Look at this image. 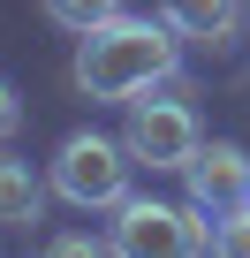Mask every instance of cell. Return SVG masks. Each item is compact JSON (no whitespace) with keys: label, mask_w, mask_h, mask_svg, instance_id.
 Wrapping results in <instances>:
<instances>
[{"label":"cell","mask_w":250,"mask_h":258,"mask_svg":"<svg viewBox=\"0 0 250 258\" xmlns=\"http://www.w3.org/2000/svg\"><path fill=\"white\" fill-rule=\"evenodd\" d=\"M175 46L182 31L159 16H106L76 46V91L84 99H137L152 84H175Z\"/></svg>","instance_id":"obj_1"},{"label":"cell","mask_w":250,"mask_h":258,"mask_svg":"<svg viewBox=\"0 0 250 258\" xmlns=\"http://www.w3.org/2000/svg\"><path fill=\"white\" fill-rule=\"evenodd\" d=\"M114 258H205V220L197 205H159V198H121L114 205Z\"/></svg>","instance_id":"obj_2"},{"label":"cell","mask_w":250,"mask_h":258,"mask_svg":"<svg viewBox=\"0 0 250 258\" xmlns=\"http://www.w3.org/2000/svg\"><path fill=\"white\" fill-rule=\"evenodd\" d=\"M129 145H114V137H99V129H76V137L53 152V190L68 198V205H121L129 198Z\"/></svg>","instance_id":"obj_3"},{"label":"cell","mask_w":250,"mask_h":258,"mask_svg":"<svg viewBox=\"0 0 250 258\" xmlns=\"http://www.w3.org/2000/svg\"><path fill=\"white\" fill-rule=\"evenodd\" d=\"M129 160L137 167H152V175H175V167H190V152L205 145L197 137V114L182 106V99H129Z\"/></svg>","instance_id":"obj_4"},{"label":"cell","mask_w":250,"mask_h":258,"mask_svg":"<svg viewBox=\"0 0 250 258\" xmlns=\"http://www.w3.org/2000/svg\"><path fill=\"white\" fill-rule=\"evenodd\" d=\"M182 175H190V205L212 213V220H227V213L250 205V152L242 145H197Z\"/></svg>","instance_id":"obj_5"},{"label":"cell","mask_w":250,"mask_h":258,"mask_svg":"<svg viewBox=\"0 0 250 258\" xmlns=\"http://www.w3.org/2000/svg\"><path fill=\"white\" fill-rule=\"evenodd\" d=\"M167 23H175L182 38L220 46V38H235V0H167Z\"/></svg>","instance_id":"obj_6"},{"label":"cell","mask_w":250,"mask_h":258,"mask_svg":"<svg viewBox=\"0 0 250 258\" xmlns=\"http://www.w3.org/2000/svg\"><path fill=\"white\" fill-rule=\"evenodd\" d=\"M38 205H46L38 175H31L23 160H0V228H31V220H38Z\"/></svg>","instance_id":"obj_7"},{"label":"cell","mask_w":250,"mask_h":258,"mask_svg":"<svg viewBox=\"0 0 250 258\" xmlns=\"http://www.w3.org/2000/svg\"><path fill=\"white\" fill-rule=\"evenodd\" d=\"M46 16H53V23H68V31H91V23L121 16V0H46Z\"/></svg>","instance_id":"obj_8"},{"label":"cell","mask_w":250,"mask_h":258,"mask_svg":"<svg viewBox=\"0 0 250 258\" xmlns=\"http://www.w3.org/2000/svg\"><path fill=\"white\" fill-rule=\"evenodd\" d=\"M212 258H250V205L220 220V235H212Z\"/></svg>","instance_id":"obj_9"},{"label":"cell","mask_w":250,"mask_h":258,"mask_svg":"<svg viewBox=\"0 0 250 258\" xmlns=\"http://www.w3.org/2000/svg\"><path fill=\"white\" fill-rule=\"evenodd\" d=\"M46 258H114L106 243H91V235H53L46 243Z\"/></svg>","instance_id":"obj_10"},{"label":"cell","mask_w":250,"mask_h":258,"mask_svg":"<svg viewBox=\"0 0 250 258\" xmlns=\"http://www.w3.org/2000/svg\"><path fill=\"white\" fill-rule=\"evenodd\" d=\"M16 129H23V99L8 91V76H0V145H8V137H16Z\"/></svg>","instance_id":"obj_11"}]
</instances>
